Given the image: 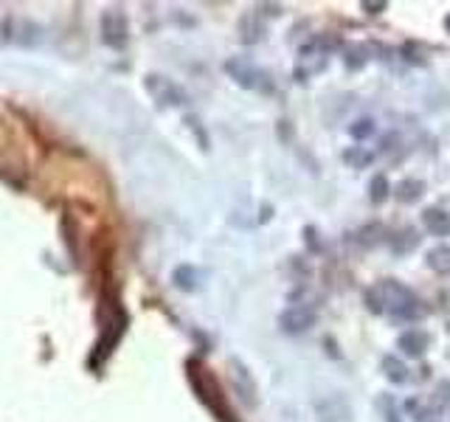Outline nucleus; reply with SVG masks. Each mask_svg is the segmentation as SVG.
Segmentation results:
<instances>
[{
  "instance_id": "0eeeda50",
  "label": "nucleus",
  "mask_w": 450,
  "mask_h": 422,
  "mask_svg": "<svg viewBox=\"0 0 450 422\" xmlns=\"http://www.w3.org/2000/svg\"><path fill=\"white\" fill-rule=\"evenodd\" d=\"M391 195L397 198V203L411 206V203H420V198L425 195V183L417 181V178H406V181H400V183L391 189Z\"/></svg>"
},
{
  "instance_id": "f03ea898",
  "label": "nucleus",
  "mask_w": 450,
  "mask_h": 422,
  "mask_svg": "<svg viewBox=\"0 0 450 422\" xmlns=\"http://www.w3.org/2000/svg\"><path fill=\"white\" fill-rule=\"evenodd\" d=\"M225 68H228V73H231L242 88H250V90H273L267 73L259 71V68H253V65L245 62V59H231Z\"/></svg>"
},
{
  "instance_id": "dca6fc26",
  "label": "nucleus",
  "mask_w": 450,
  "mask_h": 422,
  "mask_svg": "<svg viewBox=\"0 0 450 422\" xmlns=\"http://www.w3.org/2000/svg\"><path fill=\"white\" fill-rule=\"evenodd\" d=\"M377 406H380V411H383L386 422H403V414H400V409H397L394 397H389V394H380Z\"/></svg>"
},
{
  "instance_id": "ddd939ff",
  "label": "nucleus",
  "mask_w": 450,
  "mask_h": 422,
  "mask_svg": "<svg viewBox=\"0 0 450 422\" xmlns=\"http://www.w3.org/2000/svg\"><path fill=\"white\" fill-rule=\"evenodd\" d=\"M369 45H349L346 51H343V62H346V68H352V71H358V68H363L366 62H369Z\"/></svg>"
},
{
  "instance_id": "20e7f679",
  "label": "nucleus",
  "mask_w": 450,
  "mask_h": 422,
  "mask_svg": "<svg viewBox=\"0 0 450 422\" xmlns=\"http://www.w3.org/2000/svg\"><path fill=\"white\" fill-rule=\"evenodd\" d=\"M428 344H431V335H428L425 330H406V332L397 338L400 352L408 355V358H422L425 349H428Z\"/></svg>"
},
{
  "instance_id": "9b49d317",
  "label": "nucleus",
  "mask_w": 450,
  "mask_h": 422,
  "mask_svg": "<svg viewBox=\"0 0 450 422\" xmlns=\"http://www.w3.org/2000/svg\"><path fill=\"white\" fill-rule=\"evenodd\" d=\"M391 183H389V178L386 175H375L372 181H369V200L375 203V206H380V203H386L389 198H391Z\"/></svg>"
},
{
  "instance_id": "f8f14e48",
  "label": "nucleus",
  "mask_w": 450,
  "mask_h": 422,
  "mask_svg": "<svg viewBox=\"0 0 450 422\" xmlns=\"http://www.w3.org/2000/svg\"><path fill=\"white\" fill-rule=\"evenodd\" d=\"M372 161H375V152L366 150V147H349L343 152V164L352 167V169H366Z\"/></svg>"
},
{
  "instance_id": "423d86ee",
  "label": "nucleus",
  "mask_w": 450,
  "mask_h": 422,
  "mask_svg": "<svg viewBox=\"0 0 450 422\" xmlns=\"http://www.w3.org/2000/svg\"><path fill=\"white\" fill-rule=\"evenodd\" d=\"M422 225L431 236H450V214L445 209H437V206L425 209L422 211Z\"/></svg>"
},
{
  "instance_id": "f3484780",
  "label": "nucleus",
  "mask_w": 450,
  "mask_h": 422,
  "mask_svg": "<svg viewBox=\"0 0 450 422\" xmlns=\"http://www.w3.org/2000/svg\"><path fill=\"white\" fill-rule=\"evenodd\" d=\"M380 234H383V228H380V225H366L363 231H358V242H360L363 248H372V245H377V242H380Z\"/></svg>"
},
{
  "instance_id": "1a4fd4ad",
  "label": "nucleus",
  "mask_w": 450,
  "mask_h": 422,
  "mask_svg": "<svg viewBox=\"0 0 450 422\" xmlns=\"http://www.w3.org/2000/svg\"><path fill=\"white\" fill-rule=\"evenodd\" d=\"M380 372H383V378H386L389 383H394V386H403V383L408 380V366H406L397 355H386V358L380 361Z\"/></svg>"
},
{
  "instance_id": "9d476101",
  "label": "nucleus",
  "mask_w": 450,
  "mask_h": 422,
  "mask_svg": "<svg viewBox=\"0 0 450 422\" xmlns=\"http://www.w3.org/2000/svg\"><path fill=\"white\" fill-rule=\"evenodd\" d=\"M425 262H428V267H431L434 273L450 276V245H445V242L434 245V248L425 253Z\"/></svg>"
},
{
  "instance_id": "a211bd4d",
  "label": "nucleus",
  "mask_w": 450,
  "mask_h": 422,
  "mask_svg": "<svg viewBox=\"0 0 450 422\" xmlns=\"http://www.w3.org/2000/svg\"><path fill=\"white\" fill-rule=\"evenodd\" d=\"M175 282H178V287H183V290H195V270H192V267H178Z\"/></svg>"
},
{
  "instance_id": "6ab92c4d",
  "label": "nucleus",
  "mask_w": 450,
  "mask_h": 422,
  "mask_svg": "<svg viewBox=\"0 0 450 422\" xmlns=\"http://www.w3.org/2000/svg\"><path fill=\"white\" fill-rule=\"evenodd\" d=\"M406 409L414 414V420H417V422H428V417H431L428 406H422L420 400H408V403H406Z\"/></svg>"
},
{
  "instance_id": "4468645a",
  "label": "nucleus",
  "mask_w": 450,
  "mask_h": 422,
  "mask_svg": "<svg viewBox=\"0 0 450 422\" xmlns=\"http://www.w3.org/2000/svg\"><path fill=\"white\" fill-rule=\"evenodd\" d=\"M375 133H377V124H375V119H369V116H363V119H358V121L349 124V135H352L355 141H366V138H372Z\"/></svg>"
},
{
  "instance_id": "39448f33",
  "label": "nucleus",
  "mask_w": 450,
  "mask_h": 422,
  "mask_svg": "<svg viewBox=\"0 0 450 422\" xmlns=\"http://www.w3.org/2000/svg\"><path fill=\"white\" fill-rule=\"evenodd\" d=\"M231 380H233V389L239 392L242 403L245 406H256V383L248 375V369L242 363H236V361H231Z\"/></svg>"
},
{
  "instance_id": "f257e3e1",
  "label": "nucleus",
  "mask_w": 450,
  "mask_h": 422,
  "mask_svg": "<svg viewBox=\"0 0 450 422\" xmlns=\"http://www.w3.org/2000/svg\"><path fill=\"white\" fill-rule=\"evenodd\" d=\"M366 307L377 315L391 313L400 321H420L428 315L425 304L417 299V293L394 279H383L380 284H375L372 290H366Z\"/></svg>"
},
{
  "instance_id": "aec40b11",
  "label": "nucleus",
  "mask_w": 450,
  "mask_h": 422,
  "mask_svg": "<svg viewBox=\"0 0 450 422\" xmlns=\"http://www.w3.org/2000/svg\"><path fill=\"white\" fill-rule=\"evenodd\" d=\"M360 8H363L366 14H383V11L389 8V3H386V0H377V3H372V0H363V3H360Z\"/></svg>"
},
{
  "instance_id": "412c9836",
  "label": "nucleus",
  "mask_w": 450,
  "mask_h": 422,
  "mask_svg": "<svg viewBox=\"0 0 450 422\" xmlns=\"http://www.w3.org/2000/svg\"><path fill=\"white\" fill-rule=\"evenodd\" d=\"M445 31H448V34H450V11H448V14H445Z\"/></svg>"
},
{
  "instance_id": "7ed1b4c3",
  "label": "nucleus",
  "mask_w": 450,
  "mask_h": 422,
  "mask_svg": "<svg viewBox=\"0 0 450 422\" xmlns=\"http://www.w3.org/2000/svg\"><path fill=\"white\" fill-rule=\"evenodd\" d=\"M279 327L284 332H290V335H301V332L315 327V310H310V307H287L279 315Z\"/></svg>"
},
{
  "instance_id": "2eb2a0df",
  "label": "nucleus",
  "mask_w": 450,
  "mask_h": 422,
  "mask_svg": "<svg viewBox=\"0 0 450 422\" xmlns=\"http://www.w3.org/2000/svg\"><path fill=\"white\" fill-rule=\"evenodd\" d=\"M414 245H420V234H417L414 228H403L400 236L394 239V251H397V253H408Z\"/></svg>"
},
{
  "instance_id": "6e6552de",
  "label": "nucleus",
  "mask_w": 450,
  "mask_h": 422,
  "mask_svg": "<svg viewBox=\"0 0 450 422\" xmlns=\"http://www.w3.org/2000/svg\"><path fill=\"white\" fill-rule=\"evenodd\" d=\"M315 414H318V422H343L349 417V406L341 397H329V400L318 403Z\"/></svg>"
}]
</instances>
